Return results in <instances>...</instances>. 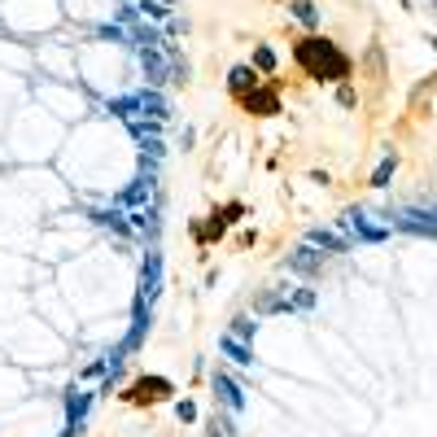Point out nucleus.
I'll return each mask as SVG.
<instances>
[{"mask_svg": "<svg viewBox=\"0 0 437 437\" xmlns=\"http://www.w3.org/2000/svg\"><path fill=\"white\" fill-rule=\"evenodd\" d=\"M210 437H219V433H210Z\"/></svg>", "mask_w": 437, "mask_h": 437, "instance_id": "obj_21", "label": "nucleus"}, {"mask_svg": "<svg viewBox=\"0 0 437 437\" xmlns=\"http://www.w3.org/2000/svg\"><path fill=\"white\" fill-rule=\"evenodd\" d=\"M298 61L315 79H346L350 75L346 53H337V44H328V40H306V44H298Z\"/></svg>", "mask_w": 437, "mask_h": 437, "instance_id": "obj_1", "label": "nucleus"}, {"mask_svg": "<svg viewBox=\"0 0 437 437\" xmlns=\"http://www.w3.org/2000/svg\"><path fill=\"white\" fill-rule=\"evenodd\" d=\"M109 114H118V118L132 123V118L140 114V92H136V96H118V101H109Z\"/></svg>", "mask_w": 437, "mask_h": 437, "instance_id": "obj_11", "label": "nucleus"}, {"mask_svg": "<svg viewBox=\"0 0 437 437\" xmlns=\"http://www.w3.org/2000/svg\"><path fill=\"white\" fill-rule=\"evenodd\" d=\"M219 354H228L236 367H254V350H250L245 342H236V337H228V332L219 337Z\"/></svg>", "mask_w": 437, "mask_h": 437, "instance_id": "obj_6", "label": "nucleus"}, {"mask_svg": "<svg viewBox=\"0 0 437 437\" xmlns=\"http://www.w3.org/2000/svg\"><path fill=\"white\" fill-rule=\"evenodd\" d=\"M293 18H298L302 26H315V22H319V9L311 5V0H293Z\"/></svg>", "mask_w": 437, "mask_h": 437, "instance_id": "obj_15", "label": "nucleus"}, {"mask_svg": "<svg viewBox=\"0 0 437 437\" xmlns=\"http://www.w3.org/2000/svg\"><path fill=\"white\" fill-rule=\"evenodd\" d=\"M254 66L258 70H276V53H271V48H254Z\"/></svg>", "mask_w": 437, "mask_h": 437, "instance_id": "obj_17", "label": "nucleus"}, {"mask_svg": "<svg viewBox=\"0 0 437 437\" xmlns=\"http://www.w3.org/2000/svg\"><path fill=\"white\" fill-rule=\"evenodd\" d=\"M254 332H258V323H254L250 315H240V319H232V332H228V337H236V342H250Z\"/></svg>", "mask_w": 437, "mask_h": 437, "instance_id": "obj_16", "label": "nucleus"}, {"mask_svg": "<svg viewBox=\"0 0 437 437\" xmlns=\"http://www.w3.org/2000/svg\"><path fill=\"white\" fill-rule=\"evenodd\" d=\"M323 263V254L319 250H311V245H302V250H293V258H289V267L293 271H302V276H311V271Z\"/></svg>", "mask_w": 437, "mask_h": 437, "instance_id": "obj_10", "label": "nucleus"}, {"mask_svg": "<svg viewBox=\"0 0 437 437\" xmlns=\"http://www.w3.org/2000/svg\"><path fill=\"white\" fill-rule=\"evenodd\" d=\"M132 9L140 13V18H144V22H149V18H153V22H162V18H167V13H171L167 5H162V0H136V5H132Z\"/></svg>", "mask_w": 437, "mask_h": 437, "instance_id": "obj_13", "label": "nucleus"}, {"mask_svg": "<svg viewBox=\"0 0 437 437\" xmlns=\"http://www.w3.org/2000/svg\"><path fill=\"white\" fill-rule=\"evenodd\" d=\"M350 228L359 232L363 240H385V236H390V228H381V223H371V215H363V210H359V215H350Z\"/></svg>", "mask_w": 437, "mask_h": 437, "instance_id": "obj_9", "label": "nucleus"}, {"mask_svg": "<svg viewBox=\"0 0 437 437\" xmlns=\"http://www.w3.org/2000/svg\"><path fill=\"white\" fill-rule=\"evenodd\" d=\"M306 245L311 250H323V254H342L346 250V236H337L328 228H315V232H306Z\"/></svg>", "mask_w": 437, "mask_h": 437, "instance_id": "obj_8", "label": "nucleus"}, {"mask_svg": "<svg viewBox=\"0 0 437 437\" xmlns=\"http://www.w3.org/2000/svg\"><path fill=\"white\" fill-rule=\"evenodd\" d=\"M215 394H219V402H223V407H228L232 415H236L240 407H245V390H240V385H236L232 376H223V371L215 376Z\"/></svg>", "mask_w": 437, "mask_h": 437, "instance_id": "obj_5", "label": "nucleus"}, {"mask_svg": "<svg viewBox=\"0 0 437 437\" xmlns=\"http://www.w3.org/2000/svg\"><path fill=\"white\" fill-rule=\"evenodd\" d=\"M136 53H140V70L149 79V88L167 84V48H136Z\"/></svg>", "mask_w": 437, "mask_h": 437, "instance_id": "obj_3", "label": "nucleus"}, {"mask_svg": "<svg viewBox=\"0 0 437 437\" xmlns=\"http://www.w3.org/2000/svg\"><path fill=\"white\" fill-rule=\"evenodd\" d=\"M175 415H180L184 424H192V420H197V407H192V402H180V407H175Z\"/></svg>", "mask_w": 437, "mask_h": 437, "instance_id": "obj_19", "label": "nucleus"}, {"mask_svg": "<svg viewBox=\"0 0 437 437\" xmlns=\"http://www.w3.org/2000/svg\"><path fill=\"white\" fill-rule=\"evenodd\" d=\"M140 118H149V123H162V118H167V101H162L158 88H144V92H140Z\"/></svg>", "mask_w": 437, "mask_h": 437, "instance_id": "obj_7", "label": "nucleus"}, {"mask_svg": "<svg viewBox=\"0 0 437 437\" xmlns=\"http://www.w3.org/2000/svg\"><path fill=\"white\" fill-rule=\"evenodd\" d=\"M105 371H109V367H105V359H96V363H88V367H84V381H92V376H105Z\"/></svg>", "mask_w": 437, "mask_h": 437, "instance_id": "obj_20", "label": "nucleus"}, {"mask_svg": "<svg viewBox=\"0 0 437 437\" xmlns=\"http://www.w3.org/2000/svg\"><path fill=\"white\" fill-rule=\"evenodd\" d=\"M293 306H298V311H311V306H315V293H311V289H298Z\"/></svg>", "mask_w": 437, "mask_h": 437, "instance_id": "obj_18", "label": "nucleus"}, {"mask_svg": "<svg viewBox=\"0 0 437 437\" xmlns=\"http://www.w3.org/2000/svg\"><path fill=\"white\" fill-rule=\"evenodd\" d=\"M228 84H232V92H250V88L258 84V75H254V66H236V70L228 75Z\"/></svg>", "mask_w": 437, "mask_h": 437, "instance_id": "obj_14", "label": "nucleus"}, {"mask_svg": "<svg viewBox=\"0 0 437 437\" xmlns=\"http://www.w3.org/2000/svg\"><path fill=\"white\" fill-rule=\"evenodd\" d=\"M394 167H398V162H394V153H385V158H381V167L371 171V188H390V180H394Z\"/></svg>", "mask_w": 437, "mask_h": 437, "instance_id": "obj_12", "label": "nucleus"}, {"mask_svg": "<svg viewBox=\"0 0 437 437\" xmlns=\"http://www.w3.org/2000/svg\"><path fill=\"white\" fill-rule=\"evenodd\" d=\"M162 293V254L149 250V258H144V267H140V302H149Z\"/></svg>", "mask_w": 437, "mask_h": 437, "instance_id": "obj_2", "label": "nucleus"}, {"mask_svg": "<svg viewBox=\"0 0 437 437\" xmlns=\"http://www.w3.org/2000/svg\"><path fill=\"white\" fill-rule=\"evenodd\" d=\"M88 407H92V394H84V390H70V394H66V437L84 424Z\"/></svg>", "mask_w": 437, "mask_h": 437, "instance_id": "obj_4", "label": "nucleus"}]
</instances>
